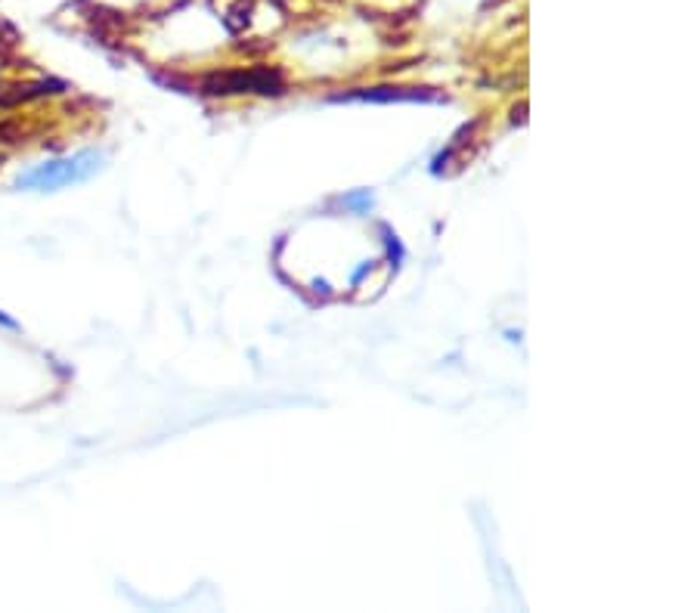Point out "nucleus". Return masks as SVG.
<instances>
[{"label": "nucleus", "instance_id": "1", "mask_svg": "<svg viewBox=\"0 0 697 613\" xmlns=\"http://www.w3.org/2000/svg\"><path fill=\"white\" fill-rule=\"evenodd\" d=\"M100 161H103V152H81V155H72V158H56V161H47V165H38V168L19 174L16 189L53 192V189H62V186L81 183L90 174H97Z\"/></svg>", "mask_w": 697, "mask_h": 613}, {"label": "nucleus", "instance_id": "2", "mask_svg": "<svg viewBox=\"0 0 697 613\" xmlns=\"http://www.w3.org/2000/svg\"><path fill=\"white\" fill-rule=\"evenodd\" d=\"M205 93L211 96H233V93H264V96H282L285 78L279 69L258 66V69H239V72H217L205 78Z\"/></svg>", "mask_w": 697, "mask_h": 613}, {"label": "nucleus", "instance_id": "3", "mask_svg": "<svg viewBox=\"0 0 697 613\" xmlns=\"http://www.w3.org/2000/svg\"><path fill=\"white\" fill-rule=\"evenodd\" d=\"M332 100H372V103H428L440 96L428 87H369L354 93H335Z\"/></svg>", "mask_w": 697, "mask_h": 613}, {"label": "nucleus", "instance_id": "4", "mask_svg": "<svg viewBox=\"0 0 697 613\" xmlns=\"http://www.w3.org/2000/svg\"><path fill=\"white\" fill-rule=\"evenodd\" d=\"M251 10H255V4H251V0H236V4L230 7V16H236V19H227V28H230V31H239L242 25H248Z\"/></svg>", "mask_w": 697, "mask_h": 613}, {"label": "nucleus", "instance_id": "5", "mask_svg": "<svg viewBox=\"0 0 697 613\" xmlns=\"http://www.w3.org/2000/svg\"><path fill=\"white\" fill-rule=\"evenodd\" d=\"M347 205H351V208H369L372 199H369V192H357V196L347 199Z\"/></svg>", "mask_w": 697, "mask_h": 613}, {"label": "nucleus", "instance_id": "6", "mask_svg": "<svg viewBox=\"0 0 697 613\" xmlns=\"http://www.w3.org/2000/svg\"><path fill=\"white\" fill-rule=\"evenodd\" d=\"M512 121H515V124H524V121H527V103H521V106L512 109Z\"/></svg>", "mask_w": 697, "mask_h": 613}, {"label": "nucleus", "instance_id": "7", "mask_svg": "<svg viewBox=\"0 0 697 613\" xmlns=\"http://www.w3.org/2000/svg\"><path fill=\"white\" fill-rule=\"evenodd\" d=\"M0 326H7V329H19V326H16V322H13V319H7L4 313H0Z\"/></svg>", "mask_w": 697, "mask_h": 613}, {"label": "nucleus", "instance_id": "8", "mask_svg": "<svg viewBox=\"0 0 697 613\" xmlns=\"http://www.w3.org/2000/svg\"><path fill=\"white\" fill-rule=\"evenodd\" d=\"M313 288H316V292H329V282H320V279H316V282H313Z\"/></svg>", "mask_w": 697, "mask_h": 613}]
</instances>
